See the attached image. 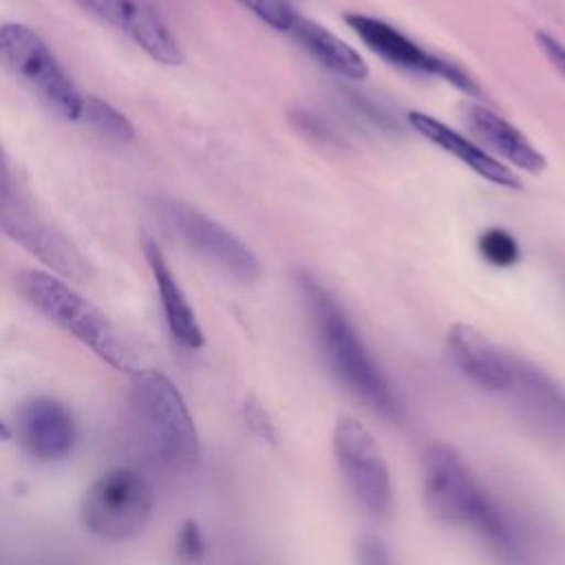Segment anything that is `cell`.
Returning <instances> with one entry per match:
<instances>
[{"label": "cell", "instance_id": "obj_1", "mask_svg": "<svg viewBox=\"0 0 565 565\" xmlns=\"http://www.w3.org/2000/svg\"><path fill=\"white\" fill-rule=\"evenodd\" d=\"M298 289L320 353L324 355L333 375L377 415L386 419H402L399 397L366 351L338 300L307 271L298 274Z\"/></svg>", "mask_w": 565, "mask_h": 565}, {"label": "cell", "instance_id": "obj_2", "mask_svg": "<svg viewBox=\"0 0 565 565\" xmlns=\"http://www.w3.org/2000/svg\"><path fill=\"white\" fill-rule=\"evenodd\" d=\"M424 501L437 521L470 527L501 552L516 550V532L508 516L446 444H433L424 455Z\"/></svg>", "mask_w": 565, "mask_h": 565}, {"label": "cell", "instance_id": "obj_3", "mask_svg": "<svg viewBox=\"0 0 565 565\" xmlns=\"http://www.w3.org/2000/svg\"><path fill=\"white\" fill-rule=\"evenodd\" d=\"M15 282L20 294L40 313L90 347L102 360L126 373H135L139 369L135 353L119 338L110 320L95 305L75 294L66 282L42 269L20 271Z\"/></svg>", "mask_w": 565, "mask_h": 565}, {"label": "cell", "instance_id": "obj_4", "mask_svg": "<svg viewBox=\"0 0 565 565\" xmlns=\"http://www.w3.org/2000/svg\"><path fill=\"white\" fill-rule=\"evenodd\" d=\"M130 402L152 450L172 468H190L199 457V433L179 388L154 369L132 373Z\"/></svg>", "mask_w": 565, "mask_h": 565}, {"label": "cell", "instance_id": "obj_5", "mask_svg": "<svg viewBox=\"0 0 565 565\" xmlns=\"http://www.w3.org/2000/svg\"><path fill=\"white\" fill-rule=\"evenodd\" d=\"M154 512L150 483L132 468H113L82 499L84 527L106 541H126L146 530Z\"/></svg>", "mask_w": 565, "mask_h": 565}, {"label": "cell", "instance_id": "obj_6", "mask_svg": "<svg viewBox=\"0 0 565 565\" xmlns=\"http://www.w3.org/2000/svg\"><path fill=\"white\" fill-rule=\"evenodd\" d=\"M0 66L31 86L60 117L77 121L84 97L44 40L26 24H0Z\"/></svg>", "mask_w": 565, "mask_h": 565}, {"label": "cell", "instance_id": "obj_7", "mask_svg": "<svg viewBox=\"0 0 565 565\" xmlns=\"http://www.w3.org/2000/svg\"><path fill=\"white\" fill-rule=\"evenodd\" d=\"M331 441L351 497L369 516H386L393 508L391 472L369 428L358 417L342 415L333 426Z\"/></svg>", "mask_w": 565, "mask_h": 565}, {"label": "cell", "instance_id": "obj_8", "mask_svg": "<svg viewBox=\"0 0 565 565\" xmlns=\"http://www.w3.org/2000/svg\"><path fill=\"white\" fill-rule=\"evenodd\" d=\"M0 232L20 243L42 263L51 265L55 271L84 280L88 276V263L77 254V249L49 223H44L29 203L20 196L9 170L7 157L0 148Z\"/></svg>", "mask_w": 565, "mask_h": 565}, {"label": "cell", "instance_id": "obj_9", "mask_svg": "<svg viewBox=\"0 0 565 565\" xmlns=\"http://www.w3.org/2000/svg\"><path fill=\"white\" fill-rule=\"evenodd\" d=\"M159 214L190 249L234 280L249 285L260 278L256 254L218 221L177 199H161Z\"/></svg>", "mask_w": 565, "mask_h": 565}, {"label": "cell", "instance_id": "obj_10", "mask_svg": "<svg viewBox=\"0 0 565 565\" xmlns=\"http://www.w3.org/2000/svg\"><path fill=\"white\" fill-rule=\"evenodd\" d=\"M344 20L349 29L364 42V46L382 60H386L388 64L413 73L441 77L468 95H479L477 82L463 68H459L455 62H448L424 51L419 44H415L408 35H404L388 22L364 13H347Z\"/></svg>", "mask_w": 565, "mask_h": 565}, {"label": "cell", "instance_id": "obj_11", "mask_svg": "<svg viewBox=\"0 0 565 565\" xmlns=\"http://www.w3.org/2000/svg\"><path fill=\"white\" fill-rule=\"evenodd\" d=\"M503 393L525 426L550 441L565 444V391L545 371L512 355V373Z\"/></svg>", "mask_w": 565, "mask_h": 565}, {"label": "cell", "instance_id": "obj_12", "mask_svg": "<svg viewBox=\"0 0 565 565\" xmlns=\"http://www.w3.org/2000/svg\"><path fill=\"white\" fill-rule=\"evenodd\" d=\"M75 2L84 7L88 13L97 15L102 22L128 35L154 62L166 66H179L183 62V51L177 38L146 0H75Z\"/></svg>", "mask_w": 565, "mask_h": 565}, {"label": "cell", "instance_id": "obj_13", "mask_svg": "<svg viewBox=\"0 0 565 565\" xmlns=\"http://www.w3.org/2000/svg\"><path fill=\"white\" fill-rule=\"evenodd\" d=\"M448 353L455 366L483 391L503 393L512 373V353L499 349L479 329L457 322L448 331Z\"/></svg>", "mask_w": 565, "mask_h": 565}, {"label": "cell", "instance_id": "obj_14", "mask_svg": "<svg viewBox=\"0 0 565 565\" xmlns=\"http://www.w3.org/2000/svg\"><path fill=\"white\" fill-rule=\"evenodd\" d=\"M18 437L35 459L55 461L71 452L75 444V424L60 402L35 397L20 408Z\"/></svg>", "mask_w": 565, "mask_h": 565}, {"label": "cell", "instance_id": "obj_15", "mask_svg": "<svg viewBox=\"0 0 565 565\" xmlns=\"http://www.w3.org/2000/svg\"><path fill=\"white\" fill-rule=\"evenodd\" d=\"M408 124L430 143L439 146L441 150H446L448 154H452L455 159H459L463 166H468L472 172H477L481 179L508 188V190H521L523 183L516 177V172L499 161L494 154H490L483 146H479L477 141L468 139L466 135H461L459 130L450 128L448 124L435 119L433 115L419 113V110H411L408 113Z\"/></svg>", "mask_w": 565, "mask_h": 565}, {"label": "cell", "instance_id": "obj_16", "mask_svg": "<svg viewBox=\"0 0 565 565\" xmlns=\"http://www.w3.org/2000/svg\"><path fill=\"white\" fill-rule=\"evenodd\" d=\"M466 124L468 128L488 146L497 157L505 159V163L516 166L525 172L539 174L545 170L547 161L541 150L505 117L497 115L488 106L472 104L466 108Z\"/></svg>", "mask_w": 565, "mask_h": 565}, {"label": "cell", "instance_id": "obj_17", "mask_svg": "<svg viewBox=\"0 0 565 565\" xmlns=\"http://www.w3.org/2000/svg\"><path fill=\"white\" fill-rule=\"evenodd\" d=\"M141 247H143V256L150 265L152 278L157 282V291H159V298H161V305H163L166 322H168L172 335L188 349L203 347V342H205L203 329H201V324L196 320V313L190 307L183 289L179 287L172 269L168 267L163 252L150 238H146Z\"/></svg>", "mask_w": 565, "mask_h": 565}, {"label": "cell", "instance_id": "obj_18", "mask_svg": "<svg viewBox=\"0 0 565 565\" xmlns=\"http://www.w3.org/2000/svg\"><path fill=\"white\" fill-rule=\"evenodd\" d=\"M289 33L327 71H331L344 79H353V82L369 77V64L364 62V57L353 46H349L342 38H338L333 31H329L327 26H322L309 18L296 15Z\"/></svg>", "mask_w": 565, "mask_h": 565}, {"label": "cell", "instance_id": "obj_19", "mask_svg": "<svg viewBox=\"0 0 565 565\" xmlns=\"http://www.w3.org/2000/svg\"><path fill=\"white\" fill-rule=\"evenodd\" d=\"M82 115L108 141L128 143L135 139V128L130 119L124 113H119L113 104L104 102L102 97H95V95L84 97Z\"/></svg>", "mask_w": 565, "mask_h": 565}, {"label": "cell", "instance_id": "obj_20", "mask_svg": "<svg viewBox=\"0 0 565 565\" xmlns=\"http://www.w3.org/2000/svg\"><path fill=\"white\" fill-rule=\"evenodd\" d=\"M477 249H479L481 258L486 263H490L492 267H512L521 258L519 243L514 241V236L510 232H505L501 227L486 230L477 241Z\"/></svg>", "mask_w": 565, "mask_h": 565}, {"label": "cell", "instance_id": "obj_21", "mask_svg": "<svg viewBox=\"0 0 565 565\" xmlns=\"http://www.w3.org/2000/svg\"><path fill=\"white\" fill-rule=\"evenodd\" d=\"M236 2L276 31L289 33V29L298 15L294 11V7L289 4V0H236Z\"/></svg>", "mask_w": 565, "mask_h": 565}, {"label": "cell", "instance_id": "obj_22", "mask_svg": "<svg viewBox=\"0 0 565 565\" xmlns=\"http://www.w3.org/2000/svg\"><path fill=\"white\" fill-rule=\"evenodd\" d=\"M177 550L183 558L199 561L205 554V539L196 521H185L177 536Z\"/></svg>", "mask_w": 565, "mask_h": 565}, {"label": "cell", "instance_id": "obj_23", "mask_svg": "<svg viewBox=\"0 0 565 565\" xmlns=\"http://www.w3.org/2000/svg\"><path fill=\"white\" fill-rule=\"evenodd\" d=\"M243 413H245V419H247L249 428H252L258 437H263V439H267V441H274V439H276V430H274V424H271L269 415L263 411V406H260L254 397H249V399L245 402Z\"/></svg>", "mask_w": 565, "mask_h": 565}, {"label": "cell", "instance_id": "obj_24", "mask_svg": "<svg viewBox=\"0 0 565 565\" xmlns=\"http://www.w3.org/2000/svg\"><path fill=\"white\" fill-rule=\"evenodd\" d=\"M536 44L547 57V62L558 71V75L565 79V44L550 35L547 31H536Z\"/></svg>", "mask_w": 565, "mask_h": 565}, {"label": "cell", "instance_id": "obj_25", "mask_svg": "<svg viewBox=\"0 0 565 565\" xmlns=\"http://www.w3.org/2000/svg\"><path fill=\"white\" fill-rule=\"evenodd\" d=\"M294 124L298 128H302L309 137H316V139H329L331 132L327 128L324 121H320L313 113H307V110H294Z\"/></svg>", "mask_w": 565, "mask_h": 565}, {"label": "cell", "instance_id": "obj_26", "mask_svg": "<svg viewBox=\"0 0 565 565\" xmlns=\"http://www.w3.org/2000/svg\"><path fill=\"white\" fill-rule=\"evenodd\" d=\"M358 558H360L362 563H371V565L388 563L386 547H384L377 539H362V541H360V547H358Z\"/></svg>", "mask_w": 565, "mask_h": 565}, {"label": "cell", "instance_id": "obj_27", "mask_svg": "<svg viewBox=\"0 0 565 565\" xmlns=\"http://www.w3.org/2000/svg\"><path fill=\"white\" fill-rule=\"evenodd\" d=\"M11 435H13V433H11V428H9L7 424H2V422H0V439H11Z\"/></svg>", "mask_w": 565, "mask_h": 565}]
</instances>
